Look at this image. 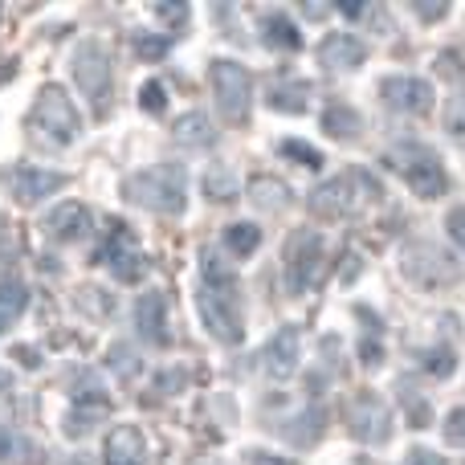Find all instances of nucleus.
I'll list each match as a JSON object with an SVG mask.
<instances>
[{"label": "nucleus", "mask_w": 465, "mask_h": 465, "mask_svg": "<svg viewBox=\"0 0 465 465\" xmlns=\"http://www.w3.org/2000/svg\"><path fill=\"white\" fill-rule=\"evenodd\" d=\"M123 196L131 204L147 213H163V217H176L188 204V172L184 163H155V168H143L135 176L123 180Z\"/></svg>", "instance_id": "obj_1"}, {"label": "nucleus", "mask_w": 465, "mask_h": 465, "mask_svg": "<svg viewBox=\"0 0 465 465\" xmlns=\"http://www.w3.org/2000/svg\"><path fill=\"white\" fill-rule=\"evenodd\" d=\"M380 196V184L368 176V172L351 168L343 176H331L322 180L319 188L311 193V213L322 221H347V217H360L371 201Z\"/></svg>", "instance_id": "obj_2"}, {"label": "nucleus", "mask_w": 465, "mask_h": 465, "mask_svg": "<svg viewBox=\"0 0 465 465\" xmlns=\"http://www.w3.org/2000/svg\"><path fill=\"white\" fill-rule=\"evenodd\" d=\"M82 131V119H78V106L70 103L62 86H45L37 94L29 111V135L33 143L41 147H70Z\"/></svg>", "instance_id": "obj_3"}, {"label": "nucleus", "mask_w": 465, "mask_h": 465, "mask_svg": "<svg viewBox=\"0 0 465 465\" xmlns=\"http://www.w3.org/2000/svg\"><path fill=\"white\" fill-rule=\"evenodd\" d=\"M384 163L412 188V196H420V201H437V196H445V188H450L441 160H437L429 147H396V152H388Z\"/></svg>", "instance_id": "obj_4"}, {"label": "nucleus", "mask_w": 465, "mask_h": 465, "mask_svg": "<svg viewBox=\"0 0 465 465\" xmlns=\"http://www.w3.org/2000/svg\"><path fill=\"white\" fill-rule=\"evenodd\" d=\"M209 82H213V98H217V111L225 114V123L245 127L249 98H253V78H249V70L241 62H232V57H217L209 70Z\"/></svg>", "instance_id": "obj_5"}, {"label": "nucleus", "mask_w": 465, "mask_h": 465, "mask_svg": "<svg viewBox=\"0 0 465 465\" xmlns=\"http://www.w3.org/2000/svg\"><path fill=\"white\" fill-rule=\"evenodd\" d=\"M322 265V237L314 229H294L286 241V262H282V282L290 298H302L314 286Z\"/></svg>", "instance_id": "obj_6"}, {"label": "nucleus", "mask_w": 465, "mask_h": 465, "mask_svg": "<svg viewBox=\"0 0 465 465\" xmlns=\"http://www.w3.org/2000/svg\"><path fill=\"white\" fill-rule=\"evenodd\" d=\"M196 311H201V322L209 327V335L225 347H237L245 339V319H241V302L237 294H225V290H196Z\"/></svg>", "instance_id": "obj_7"}, {"label": "nucleus", "mask_w": 465, "mask_h": 465, "mask_svg": "<svg viewBox=\"0 0 465 465\" xmlns=\"http://www.w3.org/2000/svg\"><path fill=\"white\" fill-rule=\"evenodd\" d=\"M74 82L82 86V94L90 98V111L103 119L111 111V57L98 41H86V45L74 54Z\"/></svg>", "instance_id": "obj_8"}, {"label": "nucleus", "mask_w": 465, "mask_h": 465, "mask_svg": "<svg viewBox=\"0 0 465 465\" xmlns=\"http://www.w3.org/2000/svg\"><path fill=\"white\" fill-rule=\"evenodd\" d=\"M347 433L355 437V441L363 445H384L388 437H392V417H388L384 401H380L376 392H355L351 401H347Z\"/></svg>", "instance_id": "obj_9"}, {"label": "nucleus", "mask_w": 465, "mask_h": 465, "mask_svg": "<svg viewBox=\"0 0 465 465\" xmlns=\"http://www.w3.org/2000/svg\"><path fill=\"white\" fill-rule=\"evenodd\" d=\"M103 265L123 282V286H131V282H143L147 257H143L135 232H131L127 225H119V229L111 232V241H106V249H103Z\"/></svg>", "instance_id": "obj_10"}, {"label": "nucleus", "mask_w": 465, "mask_h": 465, "mask_svg": "<svg viewBox=\"0 0 465 465\" xmlns=\"http://www.w3.org/2000/svg\"><path fill=\"white\" fill-rule=\"evenodd\" d=\"M404 273H409L417 286H425V290L445 286V282H458V265H453V257L441 253L437 245L404 249Z\"/></svg>", "instance_id": "obj_11"}, {"label": "nucleus", "mask_w": 465, "mask_h": 465, "mask_svg": "<svg viewBox=\"0 0 465 465\" xmlns=\"http://www.w3.org/2000/svg\"><path fill=\"white\" fill-rule=\"evenodd\" d=\"M380 98L396 114H417L420 119V114L433 111V86L425 78H409V74H396V78L380 82Z\"/></svg>", "instance_id": "obj_12"}, {"label": "nucleus", "mask_w": 465, "mask_h": 465, "mask_svg": "<svg viewBox=\"0 0 465 465\" xmlns=\"http://www.w3.org/2000/svg\"><path fill=\"white\" fill-rule=\"evenodd\" d=\"M5 180H8V188H13L16 204H37V201H45V196H54L65 188L62 172H41V168H13Z\"/></svg>", "instance_id": "obj_13"}, {"label": "nucleus", "mask_w": 465, "mask_h": 465, "mask_svg": "<svg viewBox=\"0 0 465 465\" xmlns=\"http://www.w3.org/2000/svg\"><path fill=\"white\" fill-rule=\"evenodd\" d=\"M298 347H302V335H298V327H282L278 335L265 343V351H262V371H265L270 380L294 376V368H298Z\"/></svg>", "instance_id": "obj_14"}, {"label": "nucleus", "mask_w": 465, "mask_h": 465, "mask_svg": "<svg viewBox=\"0 0 465 465\" xmlns=\"http://www.w3.org/2000/svg\"><path fill=\"white\" fill-rule=\"evenodd\" d=\"M363 62H368V45H363L360 37H351V33H331V37H322V45H319L322 70H331V74L360 70Z\"/></svg>", "instance_id": "obj_15"}, {"label": "nucleus", "mask_w": 465, "mask_h": 465, "mask_svg": "<svg viewBox=\"0 0 465 465\" xmlns=\"http://www.w3.org/2000/svg\"><path fill=\"white\" fill-rule=\"evenodd\" d=\"M106 465H147V441L135 425H114L106 433Z\"/></svg>", "instance_id": "obj_16"}, {"label": "nucleus", "mask_w": 465, "mask_h": 465, "mask_svg": "<svg viewBox=\"0 0 465 465\" xmlns=\"http://www.w3.org/2000/svg\"><path fill=\"white\" fill-rule=\"evenodd\" d=\"M45 232H49V241H78V237H86L90 232V209L86 204H78V201H62L54 213L45 217Z\"/></svg>", "instance_id": "obj_17"}, {"label": "nucleus", "mask_w": 465, "mask_h": 465, "mask_svg": "<svg viewBox=\"0 0 465 465\" xmlns=\"http://www.w3.org/2000/svg\"><path fill=\"white\" fill-rule=\"evenodd\" d=\"M135 327H139V335L147 339V343H155V347H168V319H163V294H143L135 302Z\"/></svg>", "instance_id": "obj_18"}, {"label": "nucleus", "mask_w": 465, "mask_h": 465, "mask_svg": "<svg viewBox=\"0 0 465 465\" xmlns=\"http://www.w3.org/2000/svg\"><path fill=\"white\" fill-rule=\"evenodd\" d=\"M262 33H265V45L270 49H286V54L302 49V33H298V25L290 21L286 13H265L262 16Z\"/></svg>", "instance_id": "obj_19"}, {"label": "nucleus", "mask_w": 465, "mask_h": 465, "mask_svg": "<svg viewBox=\"0 0 465 465\" xmlns=\"http://www.w3.org/2000/svg\"><path fill=\"white\" fill-rule=\"evenodd\" d=\"M0 461L5 465H41V445L16 429H0Z\"/></svg>", "instance_id": "obj_20"}, {"label": "nucleus", "mask_w": 465, "mask_h": 465, "mask_svg": "<svg viewBox=\"0 0 465 465\" xmlns=\"http://www.w3.org/2000/svg\"><path fill=\"white\" fill-rule=\"evenodd\" d=\"M176 143L180 147H213V139H217V131H213V123H209V114H201V111H193V114H184V119L176 123Z\"/></svg>", "instance_id": "obj_21"}, {"label": "nucleus", "mask_w": 465, "mask_h": 465, "mask_svg": "<svg viewBox=\"0 0 465 465\" xmlns=\"http://www.w3.org/2000/svg\"><path fill=\"white\" fill-rule=\"evenodd\" d=\"M249 201H253L257 209H265V213H278V209H286L290 188L282 184V180H273V176H253L249 180Z\"/></svg>", "instance_id": "obj_22"}, {"label": "nucleus", "mask_w": 465, "mask_h": 465, "mask_svg": "<svg viewBox=\"0 0 465 465\" xmlns=\"http://www.w3.org/2000/svg\"><path fill=\"white\" fill-rule=\"evenodd\" d=\"M360 114L351 111L347 103H331L327 111H322V131H327L331 139H360Z\"/></svg>", "instance_id": "obj_23"}, {"label": "nucleus", "mask_w": 465, "mask_h": 465, "mask_svg": "<svg viewBox=\"0 0 465 465\" xmlns=\"http://www.w3.org/2000/svg\"><path fill=\"white\" fill-rule=\"evenodd\" d=\"M25 306H29V290L21 282L0 286V331H13V322L25 314Z\"/></svg>", "instance_id": "obj_24"}, {"label": "nucleus", "mask_w": 465, "mask_h": 465, "mask_svg": "<svg viewBox=\"0 0 465 465\" xmlns=\"http://www.w3.org/2000/svg\"><path fill=\"white\" fill-rule=\"evenodd\" d=\"M204 282L201 286H209V290H225V294H237V273H232V265L221 262L213 249H204Z\"/></svg>", "instance_id": "obj_25"}, {"label": "nucleus", "mask_w": 465, "mask_h": 465, "mask_svg": "<svg viewBox=\"0 0 465 465\" xmlns=\"http://www.w3.org/2000/svg\"><path fill=\"white\" fill-rule=\"evenodd\" d=\"M270 106L282 114H302L306 111V82H286V86H278L273 82L270 86Z\"/></svg>", "instance_id": "obj_26"}, {"label": "nucleus", "mask_w": 465, "mask_h": 465, "mask_svg": "<svg viewBox=\"0 0 465 465\" xmlns=\"http://www.w3.org/2000/svg\"><path fill=\"white\" fill-rule=\"evenodd\" d=\"M225 245H229L232 257H249L257 245H262V229L249 225V221H232L225 229Z\"/></svg>", "instance_id": "obj_27"}, {"label": "nucleus", "mask_w": 465, "mask_h": 465, "mask_svg": "<svg viewBox=\"0 0 465 465\" xmlns=\"http://www.w3.org/2000/svg\"><path fill=\"white\" fill-rule=\"evenodd\" d=\"M204 193H209V201H221V204L237 201V180H232V172L225 163H217V168L204 176Z\"/></svg>", "instance_id": "obj_28"}, {"label": "nucleus", "mask_w": 465, "mask_h": 465, "mask_svg": "<svg viewBox=\"0 0 465 465\" xmlns=\"http://www.w3.org/2000/svg\"><path fill=\"white\" fill-rule=\"evenodd\" d=\"M278 155L294 160L298 168H322V152H319V147H311V143H302V139H282Z\"/></svg>", "instance_id": "obj_29"}, {"label": "nucleus", "mask_w": 465, "mask_h": 465, "mask_svg": "<svg viewBox=\"0 0 465 465\" xmlns=\"http://www.w3.org/2000/svg\"><path fill=\"white\" fill-rule=\"evenodd\" d=\"M420 368L433 371V376H453L458 360H453L450 347H433V351H420Z\"/></svg>", "instance_id": "obj_30"}, {"label": "nucleus", "mask_w": 465, "mask_h": 465, "mask_svg": "<svg viewBox=\"0 0 465 465\" xmlns=\"http://www.w3.org/2000/svg\"><path fill=\"white\" fill-rule=\"evenodd\" d=\"M139 106H143L147 114H163L168 111V90H163V82H143V90H139Z\"/></svg>", "instance_id": "obj_31"}, {"label": "nucleus", "mask_w": 465, "mask_h": 465, "mask_svg": "<svg viewBox=\"0 0 465 465\" xmlns=\"http://www.w3.org/2000/svg\"><path fill=\"white\" fill-rule=\"evenodd\" d=\"M445 127H450V135L465 147V94L450 98V106H445Z\"/></svg>", "instance_id": "obj_32"}, {"label": "nucleus", "mask_w": 465, "mask_h": 465, "mask_svg": "<svg viewBox=\"0 0 465 465\" xmlns=\"http://www.w3.org/2000/svg\"><path fill=\"white\" fill-rule=\"evenodd\" d=\"M111 368L119 371L123 380H131V376H135V371H139V360H135V351H131L127 343H114V347H111Z\"/></svg>", "instance_id": "obj_33"}, {"label": "nucleus", "mask_w": 465, "mask_h": 465, "mask_svg": "<svg viewBox=\"0 0 465 465\" xmlns=\"http://www.w3.org/2000/svg\"><path fill=\"white\" fill-rule=\"evenodd\" d=\"M168 49H172L168 37H143V33L135 37V54H139V57H152V62H160Z\"/></svg>", "instance_id": "obj_34"}, {"label": "nucleus", "mask_w": 465, "mask_h": 465, "mask_svg": "<svg viewBox=\"0 0 465 465\" xmlns=\"http://www.w3.org/2000/svg\"><path fill=\"white\" fill-rule=\"evenodd\" d=\"M445 441L458 445V450H465V409H453L450 417H445Z\"/></svg>", "instance_id": "obj_35"}, {"label": "nucleus", "mask_w": 465, "mask_h": 465, "mask_svg": "<svg viewBox=\"0 0 465 465\" xmlns=\"http://www.w3.org/2000/svg\"><path fill=\"white\" fill-rule=\"evenodd\" d=\"M90 429H94V412H82V409H74L70 417H65V437H86Z\"/></svg>", "instance_id": "obj_36"}, {"label": "nucleus", "mask_w": 465, "mask_h": 465, "mask_svg": "<svg viewBox=\"0 0 465 465\" xmlns=\"http://www.w3.org/2000/svg\"><path fill=\"white\" fill-rule=\"evenodd\" d=\"M412 13H417L420 21H437V16L450 13V5H445V0H412Z\"/></svg>", "instance_id": "obj_37"}, {"label": "nucleus", "mask_w": 465, "mask_h": 465, "mask_svg": "<svg viewBox=\"0 0 465 465\" xmlns=\"http://www.w3.org/2000/svg\"><path fill=\"white\" fill-rule=\"evenodd\" d=\"M437 74H441V78H461V57L458 54H441L437 57Z\"/></svg>", "instance_id": "obj_38"}, {"label": "nucleus", "mask_w": 465, "mask_h": 465, "mask_svg": "<svg viewBox=\"0 0 465 465\" xmlns=\"http://www.w3.org/2000/svg\"><path fill=\"white\" fill-rule=\"evenodd\" d=\"M445 229H450V237H453V241H458V245L465 249V204H461V209H453V213H450V221H445Z\"/></svg>", "instance_id": "obj_39"}, {"label": "nucleus", "mask_w": 465, "mask_h": 465, "mask_svg": "<svg viewBox=\"0 0 465 465\" xmlns=\"http://www.w3.org/2000/svg\"><path fill=\"white\" fill-rule=\"evenodd\" d=\"M152 13L163 16V21H172V25H184L188 21V5H155Z\"/></svg>", "instance_id": "obj_40"}, {"label": "nucleus", "mask_w": 465, "mask_h": 465, "mask_svg": "<svg viewBox=\"0 0 465 465\" xmlns=\"http://www.w3.org/2000/svg\"><path fill=\"white\" fill-rule=\"evenodd\" d=\"M245 458H249V465H294V461L278 458V453H265V450H249Z\"/></svg>", "instance_id": "obj_41"}, {"label": "nucleus", "mask_w": 465, "mask_h": 465, "mask_svg": "<svg viewBox=\"0 0 465 465\" xmlns=\"http://www.w3.org/2000/svg\"><path fill=\"white\" fill-rule=\"evenodd\" d=\"M404 465H445V458H437L433 450H412L409 458H404Z\"/></svg>", "instance_id": "obj_42"}, {"label": "nucleus", "mask_w": 465, "mask_h": 465, "mask_svg": "<svg viewBox=\"0 0 465 465\" xmlns=\"http://www.w3.org/2000/svg\"><path fill=\"white\" fill-rule=\"evenodd\" d=\"M360 355H363V363H368V368H376V363L384 360V347H376V343L368 339V343H360Z\"/></svg>", "instance_id": "obj_43"}, {"label": "nucleus", "mask_w": 465, "mask_h": 465, "mask_svg": "<svg viewBox=\"0 0 465 465\" xmlns=\"http://www.w3.org/2000/svg\"><path fill=\"white\" fill-rule=\"evenodd\" d=\"M16 360H25V363H29V368H37V355H33V347H16Z\"/></svg>", "instance_id": "obj_44"}, {"label": "nucleus", "mask_w": 465, "mask_h": 465, "mask_svg": "<svg viewBox=\"0 0 465 465\" xmlns=\"http://www.w3.org/2000/svg\"><path fill=\"white\" fill-rule=\"evenodd\" d=\"M339 13H343V16H360L363 8H360V5H339Z\"/></svg>", "instance_id": "obj_45"}, {"label": "nucleus", "mask_w": 465, "mask_h": 465, "mask_svg": "<svg viewBox=\"0 0 465 465\" xmlns=\"http://www.w3.org/2000/svg\"><path fill=\"white\" fill-rule=\"evenodd\" d=\"M0 388H8V376H5V371H0Z\"/></svg>", "instance_id": "obj_46"}, {"label": "nucleus", "mask_w": 465, "mask_h": 465, "mask_svg": "<svg viewBox=\"0 0 465 465\" xmlns=\"http://www.w3.org/2000/svg\"><path fill=\"white\" fill-rule=\"evenodd\" d=\"M201 465H221V461H217V458H209V461H201Z\"/></svg>", "instance_id": "obj_47"}]
</instances>
